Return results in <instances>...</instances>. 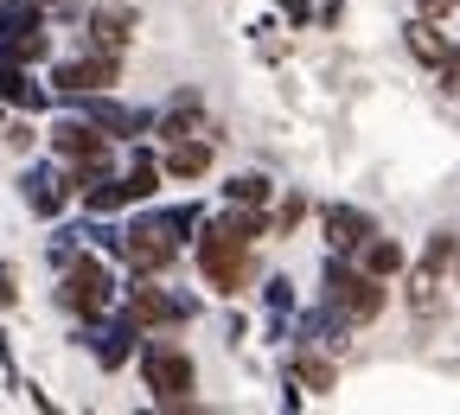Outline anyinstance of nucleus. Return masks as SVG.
I'll return each instance as SVG.
<instances>
[{
	"label": "nucleus",
	"instance_id": "obj_30",
	"mask_svg": "<svg viewBox=\"0 0 460 415\" xmlns=\"http://www.w3.org/2000/svg\"><path fill=\"white\" fill-rule=\"evenodd\" d=\"M281 7H288V20H295V26H307V20H314V7H307V0H281Z\"/></svg>",
	"mask_w": 460,
	"mask_h": 415
},
{
	"label": "nucleus",
	"instance_id": "obj_10",
	"mask_svg": "<svg viewBox=\"0 0 460 415\" xmlns=\"http://www.w3.org/2000/svg\"><path fill=\"white\" fill-rule=\"evenodd\" d=\"M84 32L102 51H128L135 32H141V7H135V0H96V7L84 13Z\"/></svg>",
	"mask_w": 460,
	"mask_h": 415
},
{
	"label": "nucleus",
	"instance_id": "obj_12",
	"mask_svg": "<svg viewBox=\"0 0 460 415\" xmlns=\"http://www.w3.org/2000/svg\"><path fill=\"white\" fill-rule=\"evenodd\" d=\"M166 180L172 186H192V180H205L211 172V160H217V135H180V141H166Z\"/></svg>",
	"mask_w": 460,
	"mask_h": 415
},
{
	"label": "nucleus",
	"instance_id": "obj_15",
	"mask_svg": "<svg viewBox=\"0 0 460 415\" xmlns=\"http://www.w3.org/2000/svg\"><path fill=\"white\" fill-rule=\"evenodd\" d=\"M20 192H26V205H32V217H58L77 192H71V180L65 172H51V166H32L26 180H20Z\"/></svg>",
	"mask_w": 460,
	"mask_h": 415
},
{
	"label": "nucleus",
	"instance_id": "obj_14",
	"mask_svg": "<svg viewBox=\"0 0 460 415\" xmlns=\"http://www.w3.org/2000/svg\"><path fill=\"white\" fill-rule=\"evenodd\" d=\"M288 377H295L301 390H314V396H326V390L339 384V365L326 358V345H314V339H301L295 351H288Z\"/></svg>",
	"mask_w": 460,
	"mask_h": 415
},
{
	"label": "nucleus",
	"instance_id": "obj_20",
	"mask_svg": "<svg viewBox=\"0 0 460 415\" xmlns=\"http://www.w3.org/2000/svg\"><path fill=\"white\" fill-rule=\"evenodd\" d=\"M122 180H128V192H135V205H147L160 186H166V160L154 154V147H135V160L122 166Z\"/></svg>",
	"mask_w": 460,
	"mask_h": 415
},
{
	"label": "nucleus",
	"instance_id": "obj_7",
	"mask_svg": "<svg viewBox=\"0 0 460 415\" xmlns=\"http://www.w3.org/2000/svg\"><path fill=\"white\" fill-rule=\"evenodd\" d=\"M122 313H128L141 332H172V326H186L199 307L186 301V294L160 287V275H128V287H122Z\"/></svg>",
	"mask_w": 460,
	"mask_h": 415
},
{
	"label": "nucleus",
	"instance_id": "obj_29",
	"mask_svg": "<svg viewBox=\"0 0 460 415\" xmlns=\"http://www.w3.org/2000/svg\"><path fill=\"white\" fill-rule=\"evenodd\" d=\"M454 7L460 0H416V13H429V20H454Z\"/></svg>",
	"mask_w": 460,
	"mask_h": 415
},
{
	"label": "nucleus",
	"instance_id": "obj_28",
	"mask_svg": "<svg viewBox=\"0 0 460 415\" xmlns=\"http://www.w3.org/2000/svg\"><path fill=\"white\" fill-rule=\"evenodd\" d=\"M0 141H7L13 154H26V147H32L39 135H32V122H7V135H0Z\"/></svg>",
	"mask_w": 460,
	"mask_h": 415
},
{
	"label": "nucleus",
	"instance_id": "obj_24",
	"mask_svg": "<svg viewBox=\"0 0 460 415\" xmlns=\"http://www.w3.org/2000/svg\"><path fill=\"white\" fill-rule=\"evenodd\" d=\"M262 307H269V313H295V281H288V275H269V281H262Z\"/></svg>",
	"mask_w": 460,
	"mask_h": 415
},
{
	"label": "nucleus",
	"instance_id": "obj_18",
	"mask_svg": "<svg viewBox=\"0 0 460 415\" xmlns=\"http://www.w3.org/2000/svg\"><path fill=\"white\" fill-rule=\"evenodd\" d=\"M447 20H429V13H416L410 26H402V45H410V57H416V65H429V71H441V57L454 51V39L441 32Z\"/></svg>",
	"mask_w": 460,
	"mask_h": 415
},
{
	"label": "nucleus",
	"instance_id": "obj_22",
	"mask_svg": "<svg viewBox=\"0 0 460 415\" xmlns=\"http://www.w3.org/2000/svg\"><path fill=\"white\" fill-rule=\"evenodd\" d=\"M269 180H262V172H230V186H224V199L230 205H269Z\"/></svg>",
	"mask_w": 460,
	"mask_h": 415
},
{
	"label": "nucleus",
	"instance_id": "obj_5",
	"mask_svg": "<svg viewBox=\"0 0 460 415\" xmlns=\"http://www.w3.org/2000/svg\"><path fill=\"white\" fill-rule=\"evenodd\" d=\"M454 269H460V236H454V230H435L429 250L402 269V294H410V313H416L422 326L441 313V281H447Z\"/></svg>",
	"mask_w": 460,
	"mask_h": 415
},
{
	"label": "nucleus",
	"instance_id": "obj_6",
	"mask_svg": "<svg viewBox=\"0 0 460 415\" xmlns=\"http://www.w3.org/2000/svg\"><path fill=\"white\" fill-rule=\"evenodd\" d=\"M180 250H186V236L172 230L166 211L135 217V224L122 230V262H128V275H166L172 262H180Z\"/></svg>",
	"mask_w": 460,
	"mask_h": 415
},
{
	"label": "nucleus",
	"instance_id": "obj_13",
	"mask_svg": "<svg viewBox=\"0 0 460 415\" xmlns=\"http://www.w3.org/2000/svg\"><path fill=\"white\" fill-rule=\"evenodd\" d=\"M320 230H326V250L358 256V250H365V236L377 230V217L358 211V205H326V211H320Z\"/></svg>",
	"mask_w": 460,
	"mask_h": 415
},
{
	"label": "nucleus",
	"instance_id": "obj_11",
	"mask_svg": "<svg viewBox=\"0 0 460 415\" xmlns=\"http://www.w3.org/2000/svg\"><path fill=\"white\" fill-rule=\"evenodd\" d=\"M77 109L90 115L102 135H115V141H135V135L160 128V115H154V109H128V102H115L109 90H102V96H77Z\"/></svg>",
	"mask_w": 460,
	"mask_h": 415
},
{
	"label": "nucleus",
	"instance_id": "obj_2",
	"mask_svg": "<svg viewBox=\"0 0 460 415\" xmlns=\"http://www.w3.org/2000/svg\"><path fill=\"white\" fill-rule=\"evenodd\" d=\"M58 307H65L71 320H84L90 332L109 320V307H115V275H109L102 250H77L65 269H58Z\"/></svg>",
	"mask_w": 460,
	"mask_h": 415
},
{
	"label": "nucleus",
	"instance_id": "obj_8",
	"mask_svg": "<svg viewBox=\"0 0 460 415\" xmlns=\"http://www.w3.org/2000/svg\"><path fill=\"white\" fill-rule=\"evenodd\" d=\"M115 84H122V51H102V45H90V51L58 57V65H51V90L65 96V102L102 96V90H115Z\"/></svg>",
	"mask_w": 460,
	"mask_h": 415
},
{
	"label": "nucleus",
	"instance_id": "obj_1",
	"mask_svg": "<svg viewBox=\"0 0 460 415\" xmlns=\"http://www.w3.org/2000/svg\"><path fill=\"white\" fill-rule=\"evenodd\" d=\"M192 262H199V275H205V287L211 294H237L256 281V269H250V243L237 230H230L224 217H211V224H199V236H192Z\"/></svg>",
	"mask_w": 460,
	"mask_h": 415
},
{
	"label": "nucleus",
	"instance_id": "obj_27",
	"mask_svg": "<svg viewBox=\"0 0 460 415\" xmlns=\"http://www.w3.org/2000/svg\"><path fill=\"white\" fill-rule=\"evenodd\" d=\"M166 217H172V230H180V236H192V230L205 224V211H199V205H172Z\"/></svg>",
	"mask_w": 460,
	"mask_h": 415
},
{
	"label": "nucleus",
	"instance_id": "obj_19",
	"mask_svg": "<svg viewBox=\"0 0 460 415\" xmlns=\"http://www.w3.org/2000/svg\"><path fill=\"white\" fill-rule=\"evenodd\" d=\"M352 262H358V269H371V275H384V281H396L402 269H410V250H402V243H396V236H384V230H371V236H365V250H358Z\"/></svg>",
	"mask_w": 460,
	"mask_h": 415
},
{
	"label": "nucleus",
	"instance_id": "obj_21",
	"mask_svg": "<svg viewBox=\"0 0 460 415\" xmlns=\"http://www.w3.org/2000/svg\"><path fill=\"white\" fill-rule=\"evenodd\" d=\"M199 115H205L199 90H172V96H166V109H160V135H166V141L192 135V128H199Z\"/></svg>",
	"mask_w": 460,
	"mask_h": 415
},
{
	"label": "nucleus",
	"instance_id": "obj_3",
	"mask_svg": "<svg viewBox=\"0 0 460 415\" xmlns=\"http://www.w3.org/2000/svg\"><path fill=\"white\" fill-rule=\"evenodd\" d=\"M326 307H332L345 326H371V320L390 307V281L332 250V256H326Z\"/></svg>",
	"mask_w": 460,
	"mask_h": 415
},
{
	"label": "nucleus",
	"instance_id": "obj_17",
	"mask_svg": "<svg viewBox=\"0 0 460 415\" xmlns=\"http://www.w3.org/2000/svg\"><path fill=\"white\" fill-rule=\"evenodd\" d=\"M135 339H141V326H135L128 313H122V320H102L96 339H90V345H96V365H102V371H122V365L135 358Z\"/></svg>",
	"mask_w": 460,
	"mask_h": 415
},
{
	"label": "nucleus",
	"instance_id": "obj_4",
	"mask_svg": "<svg viewBox=\"0 0 460 415\" xmlns=\"http://www.w3.org/2000/svg\"><path fill=\"white\" fill-rule=\"evenodd\" d=\"M141 384H147L154 409H186L192 390H199L192 351H186V345H172V339H147V345H141Z\"/></svg>",
	"mask_w": 460,
	"mask_h": 415
},
{
	"label": "nucleus",
	"instance_id": "obj_26",
	"mask_svg": "<svg viewBox=\"0 0 460 415\" xmlns=\"http://www.w3.org/2000/svg\"><path fill=\"white\" fill-rule=\"evenodd\" d=\"M435 77H441V96H454V102H460V45L441 57V71H435Z\"/></svg>",
	"mask_w": 460,
	"mask_h": 415
},
{
	"label": "nucleus",
	"instance_id": "obj_16",
	"mask_svg": "<svg viewBox=\"0 0 460 415\" xmlns=\"http://www.w3.org/2000/svg\"><path fill=\"white\" fill-rule=\"evenodd\" d=\"M0 102H13V109H45L51 102V90L45 84H32V65H20V57H7L0 51Z\"/></svg>",
	"mask_w": 460,
	"mask_h": 415
},
{
	"label": "nucleus",
	"instance_id": "obj_25",
	"mask_svg": "<svg viewBox=\"0 0 460 415\" xmlns=\"http://www.w3.org/2000/svg\"><path fill=\"white\" fill-rule=\"evenodd\" d=\"M26 287H20V262H0V313H20Z\"/></svg>",
	"mask_w": 460,
	"mask_h": 415
},
{
	"label": "nucleus",
	"instance_id": "obj_9",
	"mask_svg": "<svg viewBox=\"0 0 460 415\" xmlns=\"http://www.w3.org/2000/svg\"><path fill=\"white\" fill-rule=\"evenodd\" d=\"M45 141H51V154H58V160H84V166H109V172H122V166H115V135H102L84 109H77V115H65V122H51V128H45Z\"/></svg>",
	"mask_w": 460,
	"mask_h": 415
},
{
	"label": "nucleus",
	"instance_id": "obj_23",
	"mask_svg": "<svg viewBox=\"0 0 460 415\" xmlns=\"http://www.w3.org/2000/svg\"><path fill=\"white\" fill-rule=\"evenodd\" d=\"M269 217H275V236H295V230H301V217H307V199H301V192H288V199H275V211H269Z\"/></svg>",
	"mask_w": 460,
	"mask_h": 415
}]
</instances>
